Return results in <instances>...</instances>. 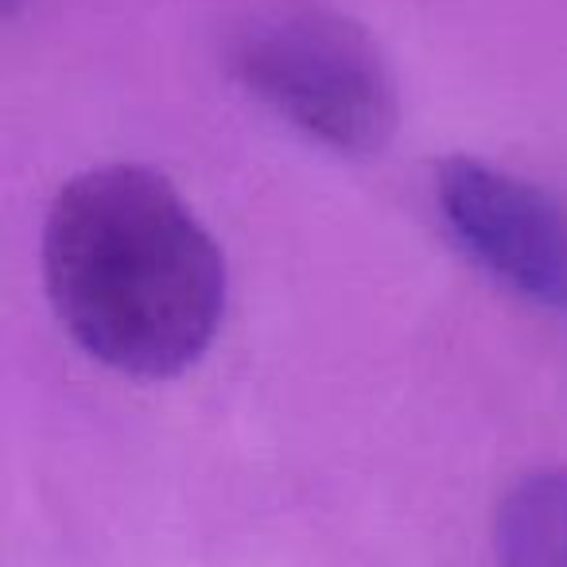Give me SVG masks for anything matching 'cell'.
Returning <instances> with one entry per match:
<instances>
[{"label":"cell","instance_id":"cell-3","mask_svg":"<svg viewBox=\"0 0 567 567\" xmlns=\"http://www.w3.org/2000/svg\"><path fill=\"white\" fill-rule=\"evenodd\" d=\"M435 206L489 280L567 319V203L486 159L451 156L435 172Z\"/></svg>","mask_w":567,"mask_h":567},{"label":"cell","instance_id":"cell-1","mask_svg":"<svg viewBox=\"0 0 567 567\" xmlns=\"http://www.w3.org/2000/svg\"><path fill=\"white\" fill-rule=\"evenodd\" d=\"M43 284L74 342L141 381L190 370L226 316V257L172 179L105 164L59 187L43 221Z\"/></svg>","mask_w":567,"mask_h":567},{"label":"cell","instance_id":"cell-4","mask_svg":"<svg viewBox=\"0 0 567 567\" xmlns=\"http://www.w3.org/2000/svg\"><path fill=\"white\" fill-rule=\"evenodd\" d=\"M497 567H567V471L525 474L494 517Z\"/></svg>","mask_w":567,"mask_h":567},{"label":"cell","instance_id":"cell-2","mask_svg":"<svg viewBox=\"0 0 567 567\" xmlns=\"http://www.w3.org/2000/svg\"><path fill=\"white\" fill-rule=\"evenodd\" d=\"M234 82L272 117L339 156H373L401 102L385 51L362 24L319 4H272L229 35Z\"/></svg>","mask_w":567,"mask_h":567},{"label":"cell","instance_id":"cell-5","mask_svg":"<svg viewBox=\"0 0 567 567\" xmlns=\"http://www.w3.org/2000/svg\"><path fill=\"white\" fill-rule=\"evenodd\" d=\"M4 4H9V9H17V0H4Z\"/></svg>","mask_w":567,"mask_h":567}]
</instances>
